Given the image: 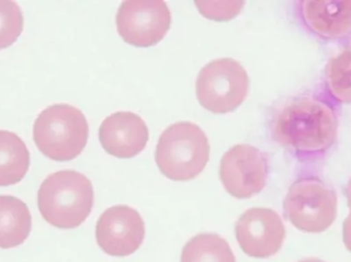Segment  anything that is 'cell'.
Here are the masks:
<instances>
[{"label": "cell", "instance_id": "obj_1", "mask_svg": "<svg viewBox=\"0 0 351 262\" xmlns=\"http://www.w3.org/2000/svg\"><path fill=\"white\" fill-rule=\"evenodd\" d=\"M339 116L335 105L319 94L293 99L276 114V142L302 161L325 156L337 140Z\"/></svg>", "mask_w": 351, "mask_h": 262}, {"label": "cell", "instance_id": "obj_2", "mask_svg": "<svg viewBox=\"0 0 351 262\" xmlns=\"http://www.w3.org/2000/svg\"><path fill=\"white\" fill-rule=\"evenodd\" d=\"M37 201L45 222L60 230H71L90 215L94 189L90 179L77 171H58L41 183Z\"/></svg>", "mask_w": 351, "mask_h": 262}, {"label": "cell", "instance_id": "obj_3", "mask_svg": "<svg viewBox=\"0 0 351 262\" xmlns=\"http://www.w3.org/2000/svg\"><path fill=\"white\" fill-rule=\"evenodd\" d=\"M210 159L206 133L191 122H178L162 132L156 150L160 172L176 181L195 179Z\"/></svg>", "mask_w": 351, "mask_h": 262}, {"label": "cell", "instance_id": "obj_4", "mask_svg": "<svg viewBox=\"0 0 351 262\" xmlns=\"http://www.w3.org/2000/svg\"><path fill=\"white\" fill-rule=\"evenodd\" d=\"M88 138L86 116L75 107L57 104L45 109L33 125V140L51 160L70 161L82 154Z\"/></svg>", "mask_w": 351, "mask_h": 262}, {"label": "cell", "instance_id": "obj_5", "mask_svg": "<svg viewBox=\"0 0 351 262\" xmlns=\"http://www.w3.org/2000/svg\"><path fill=\"white\" fill-rule=\"evenodd\" d=\"M284 212L298 230L325 232L337 216V195L319 177H301L291 185L285 198Z\"/></svg>", "mask_w": 351, "mask_h": 262}, {"label": "cell", "instance_id": "obj_6", "mask_svg": "<svg viewBox=\"0 0 351 262\" xmlns=\"http://www.w3.org/2000/svg\"><path fill=\"white\" fill-rule=\"evenodd\" d=\"M249 88V76L239 62L215 60L200 70L196 80V96L206 110L225 114L243 104Z\"/></svg>", "mask_w": 351, "mask_h": 262}, {"label": "cell", "instance_id": "obj_7", "mask_svg": "<svg viewBox=\"0 0 351 262\" xmlns=\"http://www.w3.org/2000/svg\"><path fill=\"white\" fill-rule=\"evenodd\" d=\"M172 14L166 2L158 0L123 1L117 16L121 38L138 47L158 44L170 30Z\"/></svg>", "mask_w": 351, "mask_h": 262}, {"label": "cell", "instance_id": "obj_8", "mask_svg": "<svg viewBox=\"0 0 351 262\" xmlns=\"http://www.w3.org/2000/svg\"><path fill=\"white\" fill-rule=\"evenodd\" d=\"M267 157L250 144H237L221 159L220 179L225 189L237 199H250L266 185Z\"/></svg>", "mask_w": 351, "mask_h": 262}, {"label": "cell", "instance_id": "obj_9", "mask_svg": "<svg viewBox=\"0 0 351 262\" xmlns=\"http://www.w3.org/2000/svg\"><path fill=\"white\" fill-rule=\"evenodd\" d=\"M145 237V224L139 212L127 205L103 212L96 226L97 243L106 254L125 257L135 253Z\"/></svg>", "mask_w": 351, "mask_h": 262}, {"label": "cell", "instance_id": "obj_10", "mask_svg": "<svg viewBox=\"0 0 351 262\" xmlns=\"http://www.w3.org/2000/svg\"><path fill=\"white\" fill-rule=\"evenodd\" d=\"M235 236L245 254L254 259H269L282 248L286 228L274 210L252 208L237 220Z\"/></svg>", "mask_w": 351, "mask_h": 262}, {"label": "cell", "instance_id": "obj_11", "mask_svg": "<svg viewBox=\"0 0 351 262\" xmlns=\"http://www.w3.org/2000/svg\"><path fill=\"white\" fill-rule=\"evenodd\" d=\"M297 12L305 29L323 40H344L351 36V0L299 1Z\"/></svg>", "mask_w": 351, "mask_h": 262}, {"label": "cell", "instance_id": "obj_12", "mask_svg": "<svg viewBox=\"0 0 351 262\" xmlns=\"http://www.w3.org/2000/svg\"><path fill=\"white\" fill-rule=\"evenodd\" d=\"M99 138L108 154L129 159L144 150L149 140V131L145 121L138 115L117 112L103 121Z\"/></svg>", "mask_w": 351, "mask_h": 262}, {"label": "cell", "instance_id": "obj_13", "mask_svg": "<svg viewBox=\"0 0 351 262\" xmlns=\"http://www.w3.org/2000/svg\"><path fill=\"white\" fill-rule=\"evenodd\" d=\"M31 230L32 218L26 203L14 196L0 195V248L20 246Z\"/></svg>", "mask_w": 351, "mask_h": 262}, {"label": "cell", "instance_id": "obj_14", "mask_svg": "<svg viewBox=\"0 0 351 262\" xmlns=\"http://www.w3.org/2000/svg\"><path fill=\"white\" fill-rule=\"evenodd\" d=\"M30 166V153L20 136L0 131V187L16 185Z\"/></svg>", "mask_w": 351, "mask_h": 262}, {"label": "cell", "instance_id": "obj_15", "mask_svg": "<svg viewBox=\"0 0 351 262\" xmlns=\"http://www.w3.org/2000/svg\"><path fill=\"white\" fill-rule=\"evenodd\" d=\"M181 262H237L228 242L217 234H200L188 241Z\"/></svg>", "mask_w": 351, "mask_h": 262}, {"label": "cell", "instance_id": "obj_16", "mask_svg": "<svg viewBox=\"0 0 351 262\" xmlns=\"http://www.w3.org/2000/svg\"><path fill=\"white\" fill-rule=\"evenodd\" d=\"M325 82L334 100L351 104V47L330 60L326 67Z\"/></svg>", "mask_w": 351, "mask_h": 262}, {"label": "cell", "instance_id": "obj_17", "mask_svg": "<svg viewBox=\"0 0 351 262\" xmlns=\"http://www.w3.org/2000/svg\"><path fill=\"white\" fill-rule=\"evenodd\" d=\"M24 27L22 10L16 2L0 0V49H8L20 37Z\"/></svg>", "mask_w": 351, "mask_h": 262}, {"label": "cell", "instance_id": "obj_18", "mask_svg": "<svg viewBox=\"0 0 351 262\" xmlns=\"http://www.w3.org/2000/svg\"><path fill=\"white\" fill-rule=\"evenodd\" d=\"M213 3L218 8V10H202V8L198 10L206 18L216 21H228L239 14L245 2H213Z\"/></svg>", "mask_w": 351, "mask_h": 262}, {"label": "cell", "instance_id": "obj_19", "mask_svg": "<svg viewBox=\"0 0 351 262\" xmlns=\"http://www.w3.org/2000/svg\"><path fill=\"white\" fill-rule=\"evenodd\" d=\"M343 241L346 248L351 252V212L343 224Z\"/></svg>", "mask_w": 351, "mask_h": 262}, {"label": "cell", "instance_id": "obj_20", "mask_svg": "<svg viewBox=\"0 0 351 262\" xmlns=\"http://www.w3.org/2000/svg\"><path fill=\"white\" fill-rule=\"evenodd\" d=\"M346 197H348V207L351 209V179L346 189Z\"/></svg>", "mask_w": 351, "mask_h": 262}, {"label": "cell", "instance_id": "obj_21", "mask_svg": "<svg viewBox=\"0 0 351 262\" xmlns=\"http://www.w3.org/2000/svg\"><path fill=\"white\" fill-rule=\"evenodd\" d=\"M299 262H325V261H319V259H304V261H301Z\"/></svg>", "mask_w": 351, "mask_h": 262}]
</instances>
